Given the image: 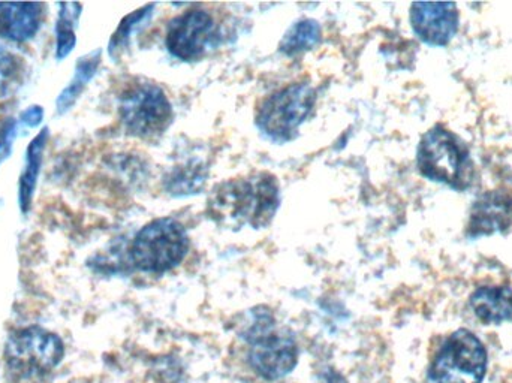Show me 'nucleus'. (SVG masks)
<instances>
[{
    "label": "nucleus",
    "mask_w": 512,
    "mask_h": 383,
    "mask_svg": "<svg viewBox=\"0 0 512 383\" xmlns=\"http://www.w3.org/2000/svg\"><path fill=\"white\" fill-rule=\"evenodd\" d=\"M280 205V188L270 173H254L219 183L209 198L210 217L227 228H267Z\"/></svg>",
    "instance_id": "1"
},
{
    "label": "nucleus",
    "mask_w": 512,
    "mask_h": 383,
    "mask_svg": "<svg viewBox=\"0 0 512 383\" xmlns=\"http://www.w3.org/2000/svg\"><path fill=\"white\" fill-rule=\"evenodd\" d=\"M248 346V364L259 378L280 381L297 366L298 346L294 334L282 327L270 310L259 307L243 333Z\"/></svg>",
    "instance_id": "2"
},
{
    "label": "nucleus",
    "mask_w": 512,
    "mask_h": 383,
    "mask_svg": "<svg viewBox=\"0 0 512 383\" xmlns=\"http://www.w3.org/2000/svg\"><path fill=\"white\" fill-rule=\"evenodd\" d=\"M188 250L185 226L173 217H161L138 231L129 247V259L143 273L164 274L179 267Z\"/></svg>",
    "instance_id": "3"
},
{
    "label": "nucleus",
    "mask_w": 512,
    "mask_h": 383,
    "mask_svg": "<svg viewBox=\"0 0 512 383\" xmlns=\"http://www.w3.org/2000/svg\"><path fill=\"white\" fill-rule=\"evenodd\" d=\"M315 104L316 92L312 84H289L259 105L256 128L273 143H288L309 119Z\"/></svg>",
    "instance_id": "4"
},
{
    "label": "nucleus",
    "mask_w": 512,
    "mask_h": 383,
    "mask_svg": "<svg viewBox=\"0 0 512 383\" xmlns=\"http://www.w3.org/2000/svg\"><path fill=\"white\" fill-rule=\"evenodd\" d=\"M417 165L424 177L451 188L465 189L472 183L474 170L468 150L442 126L424 135L418 146Z\"/></svg>",
    "instance_id": "5"
},
{
    "label": "nucleus",
    "mask_w": 512,
    "mask_h": 383,
    "mask_svg": "<svg viewBox=\"0 0 512 383\" xmlns=\"http://www.w3.org/2000/svg\"><path fill=\"white\" fill-rule=\"evenodd\" d=\"M486 346L469 330L448 336L436 352L427 383H481L487 372Z\"/></svg>",
    "instance_id": "6"
},
{
    "label": "nucleus",
    "mask_w": 512,
    "mask_h": 383,
    "mask_svg": "<svg viewBox=\"0 0 512 383\" xmlns=\"http://www.w3.org/2000/svg\"><path fill=\"white\" fill-rule=\"evenodd\" d=\"M65 355V346L56 334L41 327L23 328L9 336L5 363L18 378H42L53 372Z\"/></svg>",
    "instance_id": "7"
},
{
    "label": "nucleus",
    "mask_w": 512,
    "mask_h": 383,
    "mask_svg": "<svg viewBox=\"0 0 512 383\" xmlns=\"http://www.w3.org/2000/svg\"><path fill=\"white\" fill-rule=\"evenodd\" d=\"M119 114L129 134L152 138L164 134L170 128L173 122V105L161 87L143 83L123 93Z\"/></svg>",
    "instance_id": "8"
},
{
    "label": "nucleus",
    "mask_w": 512,
    "mask_h": 383,
    "mask_svg": "<svg viewBox=\"0 0 512 383\" xmlns=\"http://www.w3.org/2000/svg\"><path fill=\"white\" fill-rule=\"evenodd\" d=\"M165 42L174 57L192 62L218 45L219 27L209 12L194 9L171 21Z\"/></svg>",
    "instance_id": "9"
},
{
    "label": "nucleus",
    "mask_w": 512,
    "mask_h": 383,
    "mask_svg": "<svg viewBox=\"0 0 512 383\" xmlns=\"http://www.w3.org/2000/svg\"><path fill=\"white\" fill-rule=\"evenodd\" d=\"M411 24L418 38L427 44L447 45L459 27V12L454 3H414Z\"/></svg>",
    "instance_id": "10"
},
{
    "label": "nucleus",
    "mask_w": 512,
    "mask_h": 383,
    "mask_svg": "<svg viewBox=\"0 0 512 383\" xmlns=\"http://www.w3.org/2000/svg\"><path fill=\"white\" fill-rule=\"evenodd\" d=\"M512 199L504 192H489L475 202L469 219L468 232L472 237L495 234L510 228Z\"/></svg>",
    "instance_id": "11"
},
{
    "label": "nucleus",
    "mask_w": 512,
    "mask_h": 383,
    "mask_svg": "<svg viewBox=\"0 0 512 383\" xmlns=\"http://www.w3.org/2000/svg\"><path fill=\"white\" fill-rule=\"evenodd\" d=\"M41 3H0V36L14 42L32 39L41 26Z\"/></svg>",
    "instance_id": "12"
},
{
    "label": "nucleus",
    "mask_w": 512,
    "mask_h": 383,
    "mask_svg": "<svg viewBox=\"0 0 512 383\" xmlns=\"http://www.w3.org/2000/svg\"><path fill=\"white\" fill-rule=\"evenodd\" d=\"M475 316L486 325H498L512 319V289L504 286H484L471 297Z\"/></svg>",
    "instance_id": "13"
},
{
    "label": "nucleus",
    "mask_w": 512,
    "mask_h": 383,
    "mask_svg": "<svg viewBox=\"0 0 512 383\" xmlns=\"http://www.w3.org/2000/svg\"><path fill=\"white\" fill-rule=\"evenodd\" d=\"M47 132V129H44L27 149L26 167H24L23 174H21L20 182V204L23 211L29 210L30 204H32L36 179H38L39 170H41L42 153H44L45 143H47Z\"/></svg>",
    "instance_id": "14"
},
{
    "label": "nucleus",
    "mask_w": 512,
    "mask_h": 383,
    "mask_svg": "<svg viewBox=\"0 0 512 383\" xmlns=\"http://www.w3.org/2000/svg\"><path fill=\"white\" fill-rule=\"evenodd\" d=\"M321 26L318 21L306 20L297 21L280 42L279 50L286 56H297L304 51L312 50L321 41Z\"/></svg>",
    "instance_id": "15"
},
{
    "label": "nucleus",
    "mask_w": 512,
    "mask_h": 383,
    "mask_svg": "<svg viewBox=\"0 0 512 383\" xmlns=\"http://www.w3.org/2000/svg\"><path fill=\"white\" fill-rule=\"evenodd\" d=\"M207 173L204 167L198 164L183 165L171 171L165 180L167 191L174 196L194 195L201 191L206 183Z\"/></svg>",
    "instance_id": "16"
},
{
    "label": "nucleus",
    "mask_w": 512,
    "mask_h": 383,
    "mask_svg": "<svg viewBox=\"0 0 512 383\" xmlns=\"http://www.w3.org/2000/svg\"><path fill=\"white\" fill-rule=\"evenodd\" d=\"M98 65L99 51L96 54H90L86 59H81V62L78 63L77 74H75L74 81H72L71 86L62 93L59 101H57V105H60L62 110H66V108H68L69 105H72V102L78 98L81 89H83V87L86 86V83H89L90 78L95 75Z\"/></svg>",
    "instance_id": "17"
},
{
    "label": "nucleus",
    "mask_w": 512,
    "mask_h": 383,
    "mask_svg": "<svg viewBox=\"0 0 512 383\" xmlns=\"http://www.w3.org/2000/svg\"><path fill=\"white\" fill-rule=\"evenodd\" d=\"M62 12H60L59 21H57V59H63L71 53L75 45V21L80 15V9L72 12L75 8V3H69V11H66L65 5H60Z\"/></svg>",
    "instance_id": "18"
},
{
    "label": "nucleus",
    "mask_w": 512,
    "mask_h": 383,
    "mask_svg": "<svg viewBox=\"0 0 512 383\" xmlns=\"http://www.w3.org/2000/svg\"><path fill=\"white\" fill-rule=\"evenodd\" d=\"M155 5L144 6L140 11H135L134 14L128 15L125 20L120 23L119 29L114 33L113 38L110 42V53L113 56L116 51L122 50L126 44H128L129 38H131L132 32L146 20L147 17L152 15V9Z\"/></svg>",
    "instance_id": "19"
},
{
    "label": "nucleus",
    "mask_w": 512,
    "mask_h": 383,
    "mask_svg": "<svg viewBox=\"0 0 512 383\" xmlns=\"http://www.w3.org/2000/svg\"><path fill=\"white\" fill-rule=\"evenodd\" d=\"M14 62H12V56H9L5 51L0 50V83L11 74L14 69Z\"/></svg>",
    "instance_id": "20"
}]
</instances>
